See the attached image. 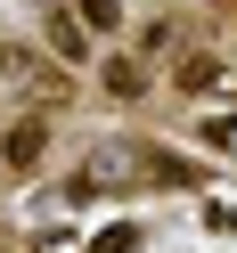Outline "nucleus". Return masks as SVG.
I'll return each instance as SVG.
<instances>
[{
	"label": "nucleus",
	"instance_id": "obj_5",
	"mask_svg": "<svg viewBox=\"0 0 237 253\" xmlns=\"http://www.w3.org/2000/svg\"><path fill=\"white\" fill-rule=\"evenodd\" d=\"M139 245H147V237H139L131 220H106V229H90V245H82V253H139Z\"/></svg>",
	"mask_w": 237,
	"mask_h": 253
},
{
	"label": "nucleus",
	"instance_id": "obj_4",
	"mask_svg": "<svg viewBox=\"0 0 237 253\" xmlns=\"http://www.w3.org/2000/svg\"><path fill=\"white\" fill-rule=\"evenodd\" d=\"M74 25H82L90 41H115L123 25H131V8H123V0H74Z\"/></svg>",
	"mask_w": 237,
	"mask_h": 253
},
{
	"label": "nucleus",
	"instance_id": "obj_2",
	"mask_svg": "<svg viewBox=\"0 0 237 253\" xmlns=\"http://www.w3.org/2000/svg\"><path fill=\"white\" fill-rule=\"evenodd\" d=\"M221 82H229V57H221V49H188V57H172V90H180V98H213Z\"/></svg>",
	"mask_w": 237,
	"mask_h": 253
},
{
	"label": "nucleus",
	"instance_id": "obj_1",
	"mask_svg": "<svg viewBox=\"0 0 237 253\" xmlns=\"http://www.w3.org/2000/svg\"><path fill=\"white\" fill-rule=\"evenodd\" d=\"M41 155H49V106H25V115L0 131V171H8V180H33Z\"/></svg>",
	"mask_w": 237,
	"mask_h": 253
},
{
	"label": "nucleus",
	"instance_id": "obj_6",
	"mask_svg": "<svg viewBox=\"0 0 237 253\" xmlns=\"http://www.w3.org/2000/svg\"><path fill=\"white\" fill-rule=\"evenodd\" d=\"M49 33H57V57H66V66H90V33L74 17H49Z\"/></svg>",
	"mask_w": 237,
	"mask_h": 253
},
{
	"label": "nucleus",
	"instance_id": "obj_3",
	"mask_svg": "<svg viewBox=\"0 0 237 253\" xmlns=\"http://www.w3.org/2000/svg\"><path fill=\"white\" fill-rule=\"evenodd\" d=\"M98 82H106V98H147V57H131V49L98 57Z\"/></svg>",
	"mask_w": 237,
	"mask_h": 253
}]
</instances>
